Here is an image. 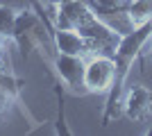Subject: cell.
I'll return each instance as SVG.
<instances>
[{"mask_svg":"<svg viewBox=\"0 0 152 136\" xmlns=\"http://www.w3.org/2000/svg\"><path fill=\"white\" fill-rule=\"evenodd\" d=\"M150 39H152V20H145L143 25L132 27L121 39V43H118V48L114 52L116 77H114V84H111V89L107 93V104H104V111H102V125L114 123L116 118L123 113V95H125L127 75L132 71L134 61L139 59L143 45Z\"/></svg>","mask_w":152,"mask_h":136,"instance_id":"obj_1","label":"cell"},{"mask_svg":"<svg viewBox=\"0 0 152 136\" xmlns=\"http://www.w3.org/2000/svg\"><path fill=\"white\" fill-rule=\"evenodd\" d=\"M48 32L52 34V27L45 25L43 16H37V12H32V9H20L12 32V41L18 45L23 59H27L32 50H37L45 43Z\"/></svg>","mask_w":152,"mask_h":136,"instance_id":"obj_2","label":"cell"},{"mask_svg":"<svg viewBox=\"0 0 152 136\" xmlns=\"http://www.w3.org/2000/svg\"><path fill=\"white\" fill-rule=\"evenodd\" d=\"M116 77V61L111 55H91L84 71L86 93H109Z\"/></svg>","mask_w":152,"mask_h":136,"instance_id":"obj_3","label":"cell"},{"mask_svg":"<svg viewBox=\"0 0 152 136\" xmlns=\"http://www.w3.org/2000/svg\"><path fill=\"white\" fill-rule=\"evenodd\" d=\"M52 66H55V73L59 75V79L64 82L66 89H70L73 93H80V95L86 93V86H84V71H86V61H84V57L61 55V52H57Z\"/></svg>","mask_w":152,"mask_h":136,"instance_id":"obj_4","label":"cell"},{"mask_svg":"<svg viewBox=\"0 0 152 136\" xmlns=\"http://www.w3.org/2000/svg\"><path fill=\"white\" fill-rule=\"evenodd\" d=\"M123 113L134 123H143L152 116V91L145 86H129L123 95Z\"/></svg>","mask_w":152,"mask_h":136,"instance_id":"obj_5","label":"cell"},{"mask_svg":"<svg viewBox=\"0 0 152 136\" xmlns=\"http://www.w3.org/2000/svg\"><path fill=\"white\" fill-rule=\"evenodd\" d=\"M52 45L61 55H75V57L91 55L86 39L77 30H68V27H52Z\"/></svg>","mask_w":152,"mask_h":136,"instance_id":"obj_6","label":"cell"},{"mask_svg":"<svg viewBox=\"0 0 152 136\" xmlns=\"http://www.w3.org/2000/svg\"><path fill=\"white\" fill-rule=\"evenodd\" d=\"M20 89H23V79L16 77L9 66H0V120L18 102Z\"/></svg>","mask_w":152,"mask_h":136,"instance_id":"obj_7","label":"cell"},{"mask_svg":"<svg viewBox=\"0 0 152 136\" xmlns=\"http://www.w3.org/2000/svg\"><path fill=\"white\" fill-rule=\"evenodd\" d=\"M95 16H127L132 0H84Z\"/></svg>","mask_w":152,"mask_h":136,"instance_id":"obj_8","label":"cell"},{"mask_svg":"<svg viewBox=\"0 0 152 136\" xmlns=\"http://www.w3.org/2000/svg\"><path fill=\"white\" fill-rule=\"evenodd\" d=\"M18 12L20 9H16V7L0 2V34L7 36V39H12V32H14V25H16V18H18Z\"/></svg>","mask_w":152,"mask_h":136,"instance_id":"obj_9","label":"cell"},{"mask_svg":"<svg viewBox=\"0 0 152 136\" xmlns=\"http://www.w3.org/2000/svg\"><path fill=\"white\" fill-rule=\"evenodd\" d=\"M55 97H57V127H55V132L68 136L70 129H68V125H66V107H64V89H61V84H55Z\"/></svg>","mask_w":152,"mask_h":136,"instance_id":"obj_10","label":"cell"},{"mask_svg":"<svg viewBox=\"0 0 152 136\" xmlns=\"http://www.w3.org/2000/svg\"><path fill=\"white\" fill-rule=\"evenodd\" d=\"M0 66H9V55H7V36L0 34Z\"/></svg>","mask_w":152,"mask_h":136,"instance_id":"obj_11","label":"cell"},{"mask_svg":"<svg viewBox=\"0 0 152 136\" xmlns=\"http://www.w3.org/2000/svg\"><path fill=\"white\" fill-rule=\"evenodd\" d=\"M0 2H5V5H12V7H16V9H27V7H30V2L34 5L37 0H0Z\"/></svg>","mask_w":152,"mask_h":136,"instance_id":"obj_12","label":"cell"},{"mask_svg":"<svg viewBox=\"0 0 152 136\" xmlns=\"http://www.w3.org/2000/svg\"><path fill=\"white\" fill-rule=\"evenodd\" d=\"M43 2H52V5H57V2H61V0H43Z\"/></svg>","mask_w":152,"mask_h":136,"instance_id":"obj_13","label":"cell"},{"mask_svg":"<svg viewBox=\"0 0 152 136\" xmlns=\"http://www.w3.org/2000/svg\"><path fill=\"white\" fill-rule=\"evenodd\" d=\"M150 57H152V50H150Z\"/></svg>","mask_w":152,"mask_h":136,"instance_id":"obj_14","label":"cell"}]
</instances>
